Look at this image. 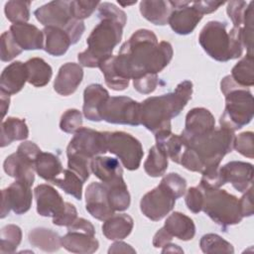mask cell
I'll use <instances>...</instances> for the list:
<instances>
[{"instance_id":"f35d334b","label":"cell","mask_w":254,"mask_h":254,"mask_svg":"<svg viewBox=\"0 0 254 254\" xmlns=\"http://www.w3.org/2000/svg\"><path fill=\"white\" fill-rule=\"evenodd\" d=\"M100 70L102 71L105 79V83L108 87H110L113 90H124L129 85V79H126L122 77L118 71L115 68L114 65V56H110L106 60H104L100 65Z\"/></svg>"},{"instance_id":"7dc6e473","label":"cell","mask_w":254,"mask_h":254,"mask_svg":"<svg viewBox=\"0 0 254 254\" xmlns=\"http://www.w3.org/2000/svg\"><path fill=\"white\" fill-rule=\"evenodd\" d=\"M161 184H163L175 195L176 199L182 197L186 193L187 181L177 173H170L164 176Z\"/></svg>"},{"instance_id":"5bb4252c","label":"cell","mask_w":254,"mask_h":254,"mask_svg":"<svg viewBox=\"0 0 254 254\" xmlns=\"http://www.w3.org/2000/svg\"><path fill=\"white\" fill-rule=\"evenodd\" d=\"M36 19L45 27L64 29L73 19L70 12V1H51L35 10Z\"/></svg>"},{"instance_id":"f5cc1de1","label":"cell","mask_w":254,"mask_h":254,"mask_svg":"<svg viewBox=\"0 0 254 254\" xmlns=\"http://www.w3.org/2000/svg\"><path fill=\"white\" fill-rule=\"evenodd\" d=\"M159 78L157 74L147 73L138 78L133 79V86L134 88L143 94H149L153 92L156 87L158 86Z\"/></svg>"},{"instance_id":"d6986e66","label":"cell","mask_w":254,"mask_h":254,"mask_svg":"<svg viewBox=\"0 0 254 254\" xmlns=\"http://www.w3.org/2000/svg\"><path fill=\"white\" fill-rule=\"evenodd\" d=\"M83 78V69L80 64L66 63L63 64L56 76L54 89L61 95L68 96L72 94Z\"/></svg>"},{"instance_id":"603a6c76","label":"cell","mask_w":254,"mask_h":254,"mask_svg":"<svg viewBox=\"0 0 254 254\" xmlns=\"http://www.w3.org/2000/svg\"><path fill=\"white\" fill-rule=\"evenodd\" d=\"M28 81V70L26 64L20 61L13 62L7 65L0 76L1 90L9 95L18 93Z\"/></svg>"},{"instance_id":"6f0895ef","label":"cell","mask_w":254,"mask_h":254,"mask_svg":"<svg viewBox=\"0 0 254 254\" xmlns=\"http://www.w3.org/2000/svg\"><path fill=\"white\" fill-rule=\"evenodd\" d=\"M224 2L216 1H195L191 2V5L203 16L204 14H209L216 11Z\"/></svg>"},{"instance_id":"8992f818","label":"cell","mask_w":254,"mask_h":254,"mask_svg":"<svg viewBox=\"0 0 254 254\" xmlns=\"http://www.w3.org/2000/svg\"><path fill=\"white\" fill-rule=\"evenodd\" d=\"M220 88L225 96V108L219 119L220 127L234 132L252 120L253 95L247 88L238 85L230 74L222 78Z\"/></svg>"},{"instance_id":"44dd1931","label":"cell","mask_w":254,"mask_h":254,"mask_svg":"<svg viewBox=\"0 0 254 254\" xmlns=\"http://www.w3.org/2000/svg\"><path fill=\"white\" fill-rule=\"evenodd\" d=\"M202 15L191 5V2L185 7L173 9L168 24L172 30L179 35L190 34L198 22L202 19Z\"/></svg>"},{"instance_id":"11a10c76","label":"cell","mask_w":254,"mask_h":254,"mask_svg":"<svg viewBox=\"0 0 254 254\" xmlns=\"http://www.w3.org/2000/svg\"><path fill=\"white\" fill-rule=\"evenodd\" d=\"M98 17L99 18H112L120 21L123 24H126L127 16L124 11L117 8L114 4L109 2H103L98 5Z\"/></svg>"},{"instance_id":"5b68a950","label":"cell","mask_w":254,"mask_h":254,"mask_svg":"<svg viewBox=\"0 0 254 254\" xmlns=\"http://www.w3.org/2000/svg\"><path fill=\"white\" fill-rule=\"evenodd\" d=\"M198 42L204 52L218 62L238 59L243 52L241 28L232 27L227 32L224 22H207L199 33Z\"/></svg>"},{"instance_id":"52a82bcc","label":"cell","mask_w":254,"mask_h":254,"mask_svg":"<svg viewBox=\"0 0 254 254\" xmlns=\"http://www.w3.org/2000/svg\"><path fill=\"white\" fill-rule=\"evenodd\" d=\"M203 192L202 211L206 213L223 230L230 225L239 223L241 214L239 199L224 190L206 188L198 185Z\"/></svg>"},{"instance_id":"ac0fdd59","label":"cell","mask_w":254,"mask_h":254,"mask_svg":"<svg viewBox=\"0 0 254 254\" xmlns=\"http://www.w3.org/2000/svg\"><path fill=\"white\" fill-rule=\"evenodd\" d=\"M5 173L16 180L32 186L35 181V161L16 151L9 155L3 164Z\"/></svg>"},{"instance_id":"b9f144b4","label":"cell","mask_w":254,"mask_h":254,"mask_svg":"<svg viewBox=\"0 0 254 254\" xmlns=\"http://www.w3.org/2000/svg\"><path fill=\"white\" fill-rule=\"evenodd\" d=\"M30 6L31 1H8L4 8L6 18L14 24L26 23L30 19Z\"/></svg>"},{"instance_id":"681fc988","label":"cell","mask_w":254,"mask_h":254,"mask_svg":"<svg viewBox=\"0 0 254 254\" xmlns=\"http://www.w3.org/2000/svg\"><path fill=\"white\" fill-rule=\"evenodd\" d=\"M100 2L98 1H70V12L73 19L82 21L88 18L98 7Z\"/></svg>"},{"instance_id":"bcb514c9","label":"cell","mask_w":254,"mask_h":254,"mask_svg":"<svg viewBox=\"0 0 254 254\" xmlns=\"http://www.w3.org/2000/svg\"><path fill=\"white\" fill-rule=\"evenodd\" d=\"M82 125V115L77 109H67L61 118L60 128L62 131L72 134L75 133Z\"/></svg>"},{"instance_id":"9a60e30c","label":"cell","mask_w":254,"mask_h":254,"mask_svg":"<svg viewBox=\"0 0 254 254\" xmlns=\"http://www.w3.org/2000/svg\"><path fill=\"white\" fill-rule=\"evenodd\" d=\"M85 208L92 217L101 221L114 214L115 211L109 204L107 189L103 183L93 182L87 186L85 190Z\"/></svg>"},{"instance_id":"e0dca14e","label":"cell","mask_w":254,"mask_h":254,"mask_svg":"<svg viewBox=\"0 0 254 254\" xmlns=\"http://www.w3.org/2000/svg\"><path fill=\"white\" fill-rule=\"evenodd\" d=\"M34 194L37 201V211L42 216H57L64 208L62 195L52 186L42 184L35 188Z\"/></svg>"},{"instance_id":"30bf717a","label":"cell","mask_w":254,"mask_h":254,"mask_svg":"<svg viewBox=\"0 0 254 254\" xmlns=\"http://www.w3.org/2000/svg\"><path fill=\"white\" fill-rule=\"evenodd\" d=\"M107 131L99 132L90 128L80 127L69 141L66 148L67 154H77L92 160L108 152Z\"/></svg>"},{"instance_id":"91938a15","label":"cell","mask_w":254,"mask_h":254,"mask_svg":"<svg viewBox=\"0 0 254 254\" xmlns=\"http://www.w3.org/2000/svg\"><path fill=\"white\" fill-rule=\"evenodd\" d=\"M173 239V236L165 229V227L160 228L153 238V246L156 248H161L170 243Z\"/></svg>"},{"instance_id":"4316f807","label":"cell","mask_w":254,"mask_h":254,"mask_svg":"<svg viewBox=\"0 0 254 254\" xmlns=\"http://www.w3.org/2000/svg\"><path fill=\"white\" fill-rule=\"evenodd\" d=\"M155 139L156 145L165 153L168 159L180 164L182 155L187 148L183 137L172 133L171 130H163L155 133Z\"/></svg>"},{"instance_id":"c3c4849f","label":"cell","mask_w":254,"mask_h":254,"mask_svg":"<svg viewBox=\"0 0 254 254\" xmlns=\"http://www.w3.org/2000/svg\"><path fill=\"white\" fill-rule=\"evenodd\" d=\"M233 149H235L242 156L252 159L254 157L253 132L247 131L235 136Z\"/></svg>"},{"instance_id":"4fadbf2b","label":"cell","mask_w":254,"mask_h":254,"mask_svg":"<svg viewBox=\"0 0 254 254\" xmlns=\"http://www.w3.org/2000/svg\"><path fill=\"white\" fill-rule=\"evenodd\" d=\"M221 186L230 183L239 192L246 191L252 185L253 166L250 163L231 161L218 169Z\"/></svg>"},{"instance_id":"816d5d0a","label":"cell","mask_w":254,"mask_h":254,"mask_svg":"<svg viewBox=\"0 0 254 254\" xmlns=\"http://www.w3.org/2000/svg\"><path fill=\"white\" fill-rule=\"evenodd\" d=\"M186 204L189 208L193 213H198L202 209V204H203V192L202 190L197 186V187H191L187 190L186 194Z\"/></svg>"},{"instance_id":"74e56055","label":"cell","mask_w":254,"mask_h":254,"mask_svg":"<svg viewBox=\"0 0 254 254\" xmlns=\"http://www.w3.org/2000/svg\"><path fill=\"white\" fill-rule=\"evenodd\" d=\"M168 168V157L157 146L154 145L149 150L148 158L144 163V170L146 174L153 178L161 177L165 174Z\"/></svg>"},{"instance_id":"e575fe53","label":"cell","mask_w":254,"mask_h":254,"mask_svg":"<svg viewBox=\"0 0 254 254\" xmlns=\"http://www.w3.org/2000/svg\"><path fill=\"white\" fill-rule=\"evenodd\" d=\"M28 70V82L36 87H43L49 83L53 69L51 65L41 58H32L26 63Z\"/></svg>"},{"instance_id":"94428289","label":"cell","mask_w":254,"mask_h":254,"mask_svg":"<svg viewBox=\"0 0 254 254\" xmlns=\"http://www.w3.org/2000/svg\"><path fill=\"white\" fill-rule=\"evenodd\" d=\"M135 249L132 248L129 244L122 242V241H117L114 242L112 245H110L108 249V253H135Z\"/></svg>"},{"instance_id":"7c38bea8","label":"cell","mask_w":254,"mask_h":254,"mask_svg":"<svg viewBox=\"0 0 254 254\" xmlns=\"http://www.w3.org/2000/svg\"><path fill=\"white\" fill-rule=\"evenodd\" d=\"M32 205L31 186L16 180L8 188L2 190L1 218L9 214L12 209L16 214L27 212Z\"/></svg>"},{"instance_id":"8d00e7d4","label":"cell","mask_w":254,"mask_h":254,"mask_svg":"<svg viewBox=\"0 0 254 254\" xmlns=\"http://www.w3.org/2000/svg\"><path fill=\"white\" fill-rule=\"evenodd\" d=\"M52 184L62 189L65 193L72 195L75 199H81L83 182L71 170H64L61 176L56 178Z\"/></svg>"},{"instance_id":"f546056e","label":"cell","mask_w":254,"mask_h":254,"mask_svg":"<svg viewBox=\"0 0 254 254\" xmlns=\"http://www.w3.org/2000/svg\"><path fill=\"white\" fill-rule=\"evenodd\" d=\"M140 13L154 25L164 26L168 24L173 8L169 1L144 0L140 2Z\"/></svg>"},{"instance_id":"ab89813d","label":"cell","mask_w":254,"mask_h":254,"mask_svg":"<svg viewBox=\"0 0 254 254\" xmlns=\"http://www.w3.org/2000/svg\"><path fill=\"white\" fill-rule=\"evenodd\" d=\"M0 238V253H13L21 243L22 230L15 224L5 225L1 229Z\"/></svg>"},{"instance_id":"d4e9b609","label":"cell","mask_w":254,"mask_h":254,"mask_svg":"<svg viewBox=\"0 0 254 254\" xmlns=\"http://www.w3.org/2000/svg\"><path fill=\"white\" fill-rule=\"evenodd\" d=\"M45 37L44 50L51 56L61 57L66 53L72 41L68 33L59 27H45L43 29Z\"/></svg>"},{"instance_id":"3957f363","label":"cell","mask_w":254,"mask_h":254,"mask_svg":"<svg viewBox=\"0 0 254 254\" xmlns=\"http://www.w3.org/2000/svg\"><path fill=\"white\" fill-rule=\"evenodd\" d=\"M234 139L233 131L219 127L203 135L184 140L187 147L193 150L197 155L203 167L201 175L206 177L218 171L223 157L232 151Z\"/></svg>"},{"instance_id":"ba28073f","label":"cell","mask_w":254,"mask_h":254,"mask_svg":"<svg viewBox=\"0 0 254 254\" xmlns=\"http://www.w3.org/2000/svg\"><path fill=\"white\" fill-rule=\"evenodd\" d=\"M108 152L114 154L129 171H135L140 167L144 151L138 139L129 133L115 131L107 133Z\"/></svg>"},{"instance_id":"680465c9","label":"cell","mask_w":254,"mask_h":254,"mask_svg":"<svg viewBox=\"0 0 254 254\" xmlns=\"http://www.w3.org/2000/svg\"><path fill=\"white\" fill-rule=\"evenodd\" d=\"M71 230L82 231L90 235H95V229L92 223L89 220L84 219L82 217H79V218L77 217L72 224L67 226V231H71Z\"/></svg>"},{"instance_id":"7bdbcfd3","label":"cell","mask_w":254,"mask_h":254,"mask_svg":"<svg viewBox=\"0 0 254 254\" xmlns=\"http://www.w3.org/2000/svg\"><path fill=\"white\" fill-rule=\"evenodd\" d=\"M253 4L251 1L245 11L243 25L241 27V36H242V44L243 48H246L247 55L253 56Z\"/></svg>"},{"instance_id":"f6af8a7d","label":"cell","mask_w":254,"mask_h":254,"mask_svg":"<svg viewBox=\"0 0 254 254\" xmlns=\"http://www.w3.org/2000/svg\"><path fill=\"white\" fill-rule=\"evenodd\" d=\"M22 49L16 43L10 31H6L1 35L0 58L2 62H10L22 53Z\"/></svg>"},{"instance_id":"8fae6325","label":"cell","mask_w":254,"mask_h":254,"mask_svg":"<svg viewBox=\"0 0 254 254\" xmlns=\"http://www.w3.org/2000/svg\"><path fill=\"white\" fill-rule=\"evenodd\" d=\"M175 202V195L160 183L159 186L143 195L140 201V209L149 219L159 221L173 210Z\"/></svg>"},{"instance_id":"7a4b0ae2","label":"cell","mask_w":254,"mask_h":254,"mask_svg":"<svg viewBox=\"0 0 254 254\" xmlns=\"http://www.w3.org/2000/svg\"><path fill=\"white\" fill-rule=\"evenodd\" d=\"M192 94V82L184 80L176 89L160 96H151L141 102V124L154 134L171 130V119L178 116L188 104Z\"/></svg>"},{"instance_id":"cb8c5ba5","label":"cell","mask_w":254,"mask_h":254,"mask_svg":"<svg viewBox=\"0 0 254 254\" xmlns=\"http://www.w3.org/2000/svg\"><path fill=\"white\" fill-rule=\"evenodd\" d=\"M62 246L69 252L89 254L94 253L99 246L95 235H90L82 231L71 230L61 238Z\"/></svg>"},{"instance_id":"836d02e7","label":"cell","mask_w":254,"mask_h":254,"mask_svg":"<svg viewBox=\"0 0 254 254\" xmlns=\"http://www.w3.org/2000/svg\"><path fill=\"white\" fill-rule=\"evenodd\" d=\"M104 185L107 189V197L111 208L114 211L126 210L130 205L131 199L128 188L123 178H120L114 182Z\"/></svg>"},{"instance_id":"f1b7e54d","label":"cell","mask_w":254,"mask_h":254,"mask_svg":"<svg viewBox=\"0 0 254 254\" xmlns=\"http://www.w3.org/2000/svg\"><path fill=\"white\" fill-rule=\"evenodd\" d=\"M133 218L126 213L113 214L102 225V233L109 240H121L126 238L132 231Z\"/></svg>"},{"instance_id":"6125c7cd","label":"cell","mask_w":254,"mask_h":254,"mask_svg":"<svg viewBox=\"0 0 254 254\" xmlns=\"http://www.w3.org/2000/svg\"><path fill=\"white\" fill-rule=\"evenodd\" d=\"M0 97H1V113H2V118H4V116L7 113V110L9 108V104H10V95L7 94L4 91H0Z\"/></svg>"},{"instance_id":"ee69618b","label":"cell","mask_w":254,"mask_h":254,"mask_svg":"<svg viewBox=\"0 0 254 254\" xmlns=\"http://www.w3.org/2000/svg\"><path fill=\"white\" fill-rule=\"evenodd\" d=\"M67 167L75 173L84 183L88 180L90 175L91 160L77 154H67Z\"/></svg>"},{"instance_id":"60d3db41","label":"cell","mask_w":254,"mask_h":254,"mask_svg":"<svg viewBox=\"0 0 254 254\" xmlns=\"http://www.w3.org/2000/svg\"><path fill=\"white\" fill-rule=\"evenodd\" d=\"M199 246L203 253H234L232 244L214 233L204 234L200 238Z\"/></svg>"},{"instance_id":"484cf974","label":"cell","mask_w":254,"mask_h":254,"mask_svg":"<svg viewBox=\"0 0 254 254\" xmlns=\"http://www.w3.org/2000/svg\"><path fill=\"white\" fill-rule=\"evenodd\" d=\"M90 170L104 184L123 178L122 167L116 158L96 156L91 160Z\"/></svg>"},{"instance_id":"2e32d148","label":"cell","mask_w":254,"mask_h":254,"mask_svg":"<svg viewBox=\"0 0 254 254\" xmlns=\"http://www.w3.org/2000/svg\"><path fill=\"white\" fill-rule=\"evenodd\" d=\"M215 128V120L211 112L203 107H195L186 116L185 129L182 132L184 139L203 135Z\"/></svg>"},{"instance_id":"1f68e13d","label":"cell","mask_w":254,"mask_h":254,"mask_svg":"<svg viewBox=\"0 0 254 254\" xmlns=\"http://www.w3.org/2000/svg\"><path fill=\"white\" fill-rule=\"evenodd\" d=\"M29 136V129L25 119L8 117L1 125V147L10 145L13 141L26 140Z\"/></svg>"},{"instance_id":"6da1fadb","label":"cell","mask_w":254,"mask_h":254,"mask_svg":"<svg viewBox=\"0 0 254 254\" xmlns=\"http://www.w3.org/2000/svg\"><path fill=\"white\" fill-rule=\"evenodd\" d=\"M173 47L169 42H158L150 30L136 31L114 56V65L118 73L126 79H135L144 74H157L173 58Z\"/></svg>"},{"instance_id":"db71d44e","label":"cell","mask_w":254,"mask_h":254,"mask_svg":"<svg viewBox=\"0 0 254 254\" xmlns=\"http://www.w3.org/2000/svg\"><path fill=\"white\" fill-rule=\"evenodd\" d=\"M77 218V211L75 206L70 202H64L63 210L55 217H53V223L59 226H69Z\"/></svg>"},{"instance_id":"d6a6232c","label":"cell","mask_w":254,"mask_h":254,"mask_svg":"<svg viewBox=\"0 0 254 254\" xmlns=\"http://www.w3.org/2000/svg\"><path fill=\"white\" fill-rule=\"evenodd\" d=\"M61 238L57 232L45 227L34 228L29 233V242L45 252L58 251L62 247Z\"/></svg>"},{"instance_id":"4dcf8cb0","label":"cell","mask_w":254,"mask_h":254,"mask_svg":"<svg viewBox=\"0 0 254 254\" xmlns=\"http://www.w3.org/2000/svg\"><path fill=\"white\" fill-rule=\"evenodd\" d=\"M36 173L45 181H53L63 173V165L59 157L49 152H41L35 162Z\"/></svg>"},{"instance_id":"83f0119b","label":"cell","mask_w":254,"mask_h":254,"mask_svg":"<svg viewBox=\"0 0 254 254\" xmlns=\"http://www.w3.org/2000/svg\"><path fill=\"white\" fill-rule=\"evenodd\" d=\"M164 227L173 237L184 241L191 240L195 234V225L192 219L179 211H175L167 217Z\"/></svg>"},{"instance_id":"9c48e42d","label":"cell","mask_w":254,"mask_h":254,"mask_svg":"<svg viewBox=\"0 0 254 254\" xmlns=\"http://www.w3.org/2000/svg\"><path fill=\"white\" fill-rule=\"evenodd\" d=\"M140 106V102L127 96L109 97L101 109V120L112 124L139 126Z\"/></svg>"},{"instance_id":"d590c367","label":"cell","mask_w":254,"mask_h":254,"mask_svg":"<svg viewBox=\"0 0 254 254\" xmlns=\"http://www.w3.org/2000/svg\"><path fill=\"white\" fill-rule=\"evenodd\" d=\"M254 57L246 55L231 69L230 76L241 87H249L254 84Z\"/></svg>"},{"instance_id":"ffe728a7","label":"cell","mask_w":254,"mask_h":254,"mask_svg":"<svg viewBox=\"0 0 254 254\" xmlns=\"http://www.w3.org/2000/svg\"><path fill=\"white\" fill-rule=\"evenodd\" d=\"M109 98L108 91L98 83L89 84L83 91L82 112L90 121H101V109Z\"/></svg>"},{"instance_id":"f907efd6","label":"cell","mask_w":254,"mask_h":254,"mask_svg":"<svg viewBox=\"0 0 254 254\" xmlns=\"http://www.w3.org/2000/svg\"><path fill=\"white\" fill-rule=\"evenodd\" d=\"M248 4L245 1H229L227 2L226 12L230 18L233 27L241 28L244 21L245 11Z\"/></svg>"},{"instance_id":"277c9868","label":"cell","mask_w":254,"mask_h":254,"mask_svg":"<svg viewBox=\"0 0 254 254\" xmlns=\"http://www.w3.org/2000/svg\"><path fill=\"white\" fill-rule=\"evenodd\" d=\"M125 24L112 18H100L86 40L87 49L77 55L80 65L99 67L100 64L112 56L114 48L122 39Z\"/></svg>"},{"instance_id":"be15d7a7","label":"cell","mask_w":254,"mask_h":254,"mask_svg":"<svg viewBox=\"0 0 254 254\" xmlns=\"http://www.w3.org/2000/svg\"><path fill=\"white\" fill-rule=\"evenodd\" d=\"M162 252H163V253H166V252H179V253H183L184 251H183V249H181L178 245L168 243L167 245L164 246Z\"/></svg>"},{"instance_id":"e7e4bbea","label":"cell","mask_w":254,"mask_h":254,"mask_svg":"<svg viewBox=\"0 0 254 254\" xmlns=\"http://www.w3.org/2000/svg\"><path fill=\"white\" fill-rule=\"evenodd\" d=\"M136 0L135 1H133V2H127V3H123V2H121V1H118V3H119V5H121V6H123V7H125V6H130V5H134V4H136Z\"/></svg>"},{"instance_id":"7402d4cb","label":"cell","mask_w":254,"mask_h":254,"mask_svg":"<svg viewBox=\"0 0 254 254\" xmlns=\"http://www.w3.org/2000/svg\"><path fill=\"white\" fill-rule=\"evenodd\" d=\"M9 31L22 50H41L45 47L44 33L35 25L16 23L11 25Z\"/></svg>"},{"instance_id":"9f6ffc18","label":"cell","mask_w":254,"mask_h":254,"mask_svg":"<svg viewBox=\"0 0 254 254\" xmlns=\"http://www.w3.org/2000/svg\"><path fill=\"white\" fill-rule=\"evenodd\" d=\"M252 197H253V189L252 187H250L242 195V197L239 199V206H240L241 214L243 217L251 216L253 214Z\"/></svg>"}]
</instances>
